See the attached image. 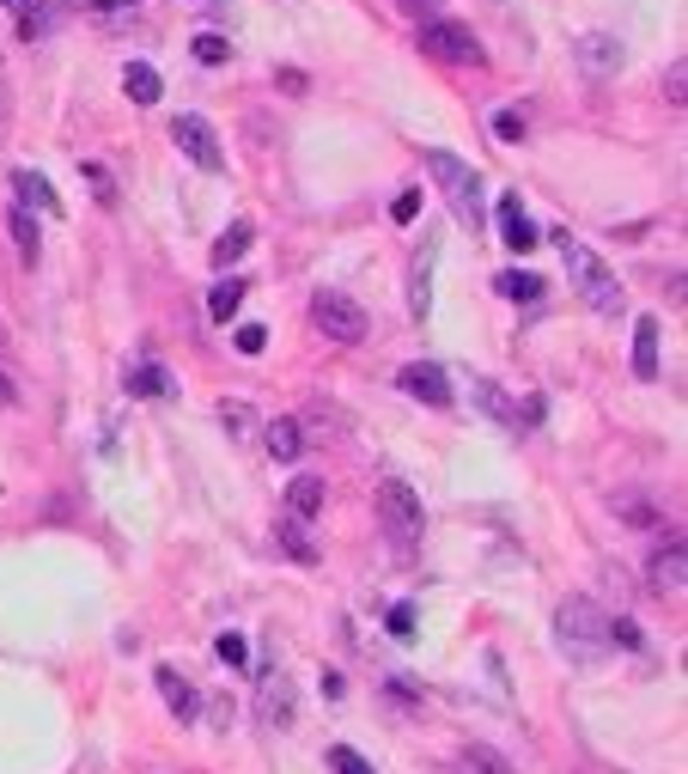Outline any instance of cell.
Returning a JSON list of instances; mask_svg holds the SVG:
<instances>
[{
    "mask_svg": "<svg viewBox=\"0 0 688 774\" xmlns=\"http://www.w3.org/2000/svg\"><path fill=\"white\" fill-rule=\"evenodd\" d=\"M171 140H177V153H184L189 165H201V171H220V165H226V153H220V135H214V123H208V116H177V123H171Z\"/></svg>",
    "mask_w": 688,
    "mask_h": 774,
    "instance_id": "52a82bcc",
    "label": "cell"
},
{
    "mask_svg": "<svg viewBox=\"0 0 688 774\" xmlns=\"http://www.w3.org/2000/svg\"><path fill=\"white\" fill-rule=\"evenodd\" d=\"M13 245H18V263L37 269V257H43V233H37L32 208H13Z\"/></svg>",
    "mask_w": 688,
    "mask_h": 774,
    "instance_id": "603a6c76",
    "label": "cell"
},
{
    "mask_svg": "<svg viewBox=\"0 0 688 774\" xmlns=\"http://www.w3.org/2000/svg\"><path fill=\"white\" fill-rule=\"evenodd\" d=\"M646 579H652V591H658V598H676V591H683V579H688V555H683V537H664V542H658V555H652V573H646Z\"/></svg>",
    "mask_w": 688,
    "mask_h": 774,
    "instance_id": "30bf717a",
    "label": "cell"
},
{
    "mask_svg": "<svg viewBox=\"0 0 688 774\" xmlns=\"http://www.w3.org/2000/svg\"><path fill=\"white\" fill-rule=\"evenodd\" d=\"M128 397H147V403H153V397H171V372L159 366V360H140V366L128 372Z\"/></svg>",
    "mask_w": 688,
    "mask_h": 774,
    "instance_id": "7402d4cb",
    "label": "cell"
},
{
    "mask_svg": "<svg viewBox=\"0 0 688 774\" xmlns=\"http://www.w3.org/2000/svg\"><path fill=\"white\" fill-rule=\"evenodd\" d=\"M245 294H250L245 280H238V275H226V280L214 287V294H208V317H214V324H232V317L245 311Z\"/></svg>",
    "mask_w": 688,
    "mask_h": 774,
    "instance_id": "ac0fdd59",
    "label": "cell"
},
{
    "mask_svg": "<svg viewBox=\"0 0 688 774\" xmlns=\"http://www.w3.org/2000/svg\"><path fill=\"white\" fill-rule=\"evenodd\" d=\"M579 67H585L591 79H610V74H622V43H615V37H603V32L579 37Z\"/></svg>",
    "mask_w": 688,
    "mask_h": 774,
    "instance_id": "7c38bea8",
    "label": "cell"
},
{
    "mask_svg": "<svg viewBox=\"0 0 688 774\" xmlns=\"http://www.w3.org/2000/svg\"><path fill=\"white\" fill-rule=\"evenodd\" d=\"M311 324L323 329L329 341H366V311L353 305L348 294H311Z\"/></svg>",
    "mask_w": 688,
    "mask_h": 774,
    "instance_id": "5b68a950",
    "label": "cell"
},
{
    "mask_svg": "<svg viewBox=\"0 0 688 774\" xmlns=\"http://www.w3.org/2000/svg\"><path fill=\"white\" fill-rule=\"evenodd\" d=\"M208 720H214V726L226 732V726H232V701H226V696H220V701H208Z\"/></svg>",
    "mask_w": 688,
    "mask_h": 774,
    "instance_id": "ab89813d",
    "label": "cell"
},
{
    "mask_svg": "<svg viewBox=\"0 0 688 774\" xmlns=\"http://www.w3.org/2000/svg\"><path fill=\"white\" fill-rule=\"evenodd\" d=\"M292 708H299V701H292V683L280 677V671H268V677H262V689H257V720L268 732H287L292 726Z\"/></svg>",
    "mask_w": 688,
    "mask_h": 774,
    "instance_id": "9c48e42d",
    "label": "cell"
},
{
    "mask_svg": "<svg viewBox=\"0 0 688 774\" xmlns=\"http://www.w3.org/2000/svg\"><path fill=\"white\" fill-rule=\"evenodd\" d=\"M123 92L135 98V104H159V98H165V79H159V67H147V62H128V74H123Z\"/></svg>",
    "mask_w": 688,
    "mask_h": 774,
    "instance_id": "ffe728a7",
    "label": "cell"
},
{
    "mask_svg": "<svg viewBox=\"0 0 688 774\" xmlns=\"http://www.w3.org/2000/svg\"><path fill=\"white\" fill-rule=\"evenodd\" d=\"M493 287H500L512 305H536V299H542V275H530V269H512V275H500Z\"/></svg>",
    "mask_w": 688,
    "mask_h": 774,
    "instance_id": "cb8c5ba5",
    "label": "cell"
},
{
    "mask_svg": "<svg viewBox=\"0 0 688 774\" xmlns=\"http://www.w3.org/2000/svg\"><path fill=\"white\" fill-rule=\"evenodd\" d=\"M414 214H421V189H402L397 202H390V220H397V226H414Z\"/></svg>",
    "mask_w": 688,
    "mask_h": 774,
    "instance_id": "836d02e7",
    "label": "cell"
},
{
    "mask_svg": "<svg viewBox=\"0 0 688 774\" xmlns=\"http://www.w3.org/2000/svg\"><path fill=\"white\" fill-rule=\"evenodd\" d=\"M427 171H433V184H439V196L458 208L463 226H475V220H481V177H475L470 159L445 153V147H427Z\"/></svg>",
    "mask_w": 688,
    "mask_h": 774,
    "instance_id": "3957f363",
    "label": "cell"
},
{
    "mask_svg": "<svg viewBox=\"0 0 688 774\" xmlns=\"http://www.w3.org/2000/svg\"><path fill=\"white\" fill-rule=\"evenodd\" d=\"M634 378H658V317L634 324Z\"/></svg>",
    "mask_w": 688,
    "mask_h": 774,
    "instance_id": "d6986e66",
    "label": "cell"
},
{
    "mask_svg": "<svg viewBox=\"0 0 688 774\" xmlns=\"http://www.w3.org/2000/svg\"><path fill=\"white\" fill-rule=\"evenodd\" d=\"M214 652L226 659L232 671H245V665H250V647H245V635H220V640H214Z\"/></svg>",
    "mask_w": 688,
    "mask_h": 774,
    "instance_id": "4dcf8cb0",
    "label": "cell"
},
{
    "mask_svg": "<svg viewBox=\"0 0 688 774\" xmlns=\"http://www.w3.org/2000/svg\"><path fill=\"white\" fill-rule=\"evenodd\" d=\"M49 25H55V13L49 7H25V18H18V37L32 43V37H49Z\"/></svg>",
    "mask_w": 688,
    "mask_h": 774,
    "instance_id": "83f0119b",
    "label": "cell"
},
{
    "mask_svg": "<svg viewBox=\"0 0 688 774\" xmlns=\"http://www.w3.org/2000/svg\"><path fill=\"white\" fill-rule=\"evenodd\" d=\"M463 774H512V762H500L493 750H481V744H470L463 750Z\"/></svg>",
    "mask_w": 688,
    "mask_h": 774,
    "instance_id": "d4e9b609",
    "label": "cell"
},
{
    "mask_svg": "<svg viewBox=\"0 0 688 774\" xmlns=\"http://www.w3.org/2000/svg\"><path fill=\"white\" fill-rule=\"evenodd\" d=\"M323 512V482L317 476H299L287 488V519H299V525H311V519H317Z\"/></svg>",
    "mask_w": 688,
    "mask_h": 774,
    "instance_id": "e0dca14e",
    "label": "cell"
},
{
    "mask_svg": "<svg viewBox=\"0 0 688 774\" xmlns=\"http://www.w3.org/2000/svg\"><path fill=\"white\" fill-rule=\"evenodd\" d=\"M13 403H18V390H13V378L0 372V409H13Z\"/></svg>",
    "mask_w": 688,
    "mask_h": 774,
    "instance_id": "60d3db41",
    "label": "cell"
},
{
    "mask_svg": "<svg viewBox=\"0 0 688 774\" xmlns=\"http://www.w3.org/2000/svg\"><path fill=\"white\" fill-rule=\"evenodd\" d=\"M378 512H384V530L397 537V549H409L421 530H427V512H421V495H414L402 476H390L378 488Z\"/></svg>",
    "mask_w": 688,
    "mask_h": 774,
    "instance_id": "277c9868",
    "label": "cell"
},
{
    "mask_svg": "<svg viewBox=\"0 0 688 774\" xmlns=\"http://www.w3.org/2000/svg\"><path fill=\"white\" fill-rule=\"evenodd\" d=\"M329 769H336V774H378L366 757H360V750H348V744H336V750H329Z\"/></svg>",
    "mask_w": 688,
    "mask_h": 774,
    "instance_id": "4316f807",
    "label": "cell"
},
{
    "mask_svg": "<svg viewBox=\"0 0 688 774\" xmlns=\"http://www.w3.org/2000/svg\"><path fill=\"white\" fill-rule=\"evenodd\" d=\"M220 421H226L232 434H250V409L245 403H220Z\"/></svg>",
    "mask_w": 688,
    "mask_h": 774,
    "instance_id": "8d00e7d4",
    "label": "cell"
},
{
    "mask_svg": "<svg viewBox=\"0 0 688 774\" xmlns=\"http://www.w3.org/2000/svg\"><path fill=\"white\" fill-rule=\"evenodd\" d=\"M493 135H500V140H524V135H530L524 110H500V116H493Z\"/></svg>",
    "mask_w": 688,
    "mask_h": 774,
    "instance_id": "1f68e13d",
    "label": "cell"
},
{
    "mask_svg": "<svg viewBox=\"0 0 688 774\" xmlns=\"http://www.w3.org/2000/svg\"><path fill=\"white\" fill-rule=\"evenodd\" d=\"M493 214H500L505 250H512V257H530V250H536V226H530V214L518 208V196H500V208H493Z\"/></svg>",
    "mask_w": 688,
    "mask_h": 774,
    "instance_id": "8fae6325",
    "label": "cell"
},
{
    "mask_svg": "<svg viewBox=\"0 0 688 774\" xmlns=\"http://www.w3.org/2000/svg\"><path fill=\"white\" fill-rule=\"evenodd\" d=\"M232 348H238V354H262V348H268V329H262V324H238Z\"/></svg>",
    "mask_w": 688,
    "mask_h": 774,
    "instance_id": "d6a6232c",
    "label": "cell"
},
{
    "mask_svg": "<svg viewBox=\"0 0 688 774\" xmlns=\"http://www.w3.org/2000/svg\"><path fill=\"white\" fill-rule=\"evenodd\" d=\"M7 116H13V98H7V86H0V135H7Z\"/></svg>",
    "mask_w": 688,
    "mask_h": 774,
    "instance_id": "b9f144b4",
    "label": "cell"
},
{
    "mask_svg": "<svg viewBox=\"0 0 688 774\" xmlns=\"http://www.w3.org/2000/svg\"><path fill=\"white\" fill-rule=\"evenodd\" d=\"M554 635H561V652H566V659L597 665V659L610 652V616H603L591 598H566V604L554 610Z\"/></svg>",
    "mask_w": 688,
    "mask_h": 774,
    "instance_id": "6da1fadb",
    "label": "cell"
},
{
    "mask_svg": "<svg viewBox=\"0 0 688 774\" xmlns=\"http://www.w3.org/2000/svg\"><path fill=\"white\" fill-rule=\"evenodd\" d=\"M275 542L287 549L292 561H299V567H317V555H323V549L311 542V530L299 525V519H280V525H275Z\"/></svg>",
    "mask_w": 688,
    "mask_h": 774,
    "instance_id": "2e32d148",
    "label": "cell"
},
{
    "mask_svg": "<svg viewBox=\"0 0 688 774\" xmlns=\"http://www.w3.org/2000/svg\"><path fill=\"white\" fill-rule=\"evenodd\" d=\"M421 49L427 55H439V62H481V43H475L470 25H458V18H421Z\"/></svg>",
    "mask_w": 688,
    "mask_h": 774,
    "instance_id": "8992f818",
    "label": "cell"
},
{
    "mask_svg": "<svg viewBox=\"0 0 688 774\" xmlns=\"http://www.w3.org/2000/svg\"><path fill=\"white\" fill-rule=\"evenodd\" d=\"M475 397H481V409H493L500 421H518V409H512V403L500 397V385H488V378H475Z\"/></svg>",
    "mask_w": 688,
    "mask_h": 774,
    "instance_id": "f1b7e54d",
    "label": "cell"
},
{
    "mask_svg": "<svg viewBox=\"0 0 688 774\" xmlns=\"http://www.w3.org/2000/svg\"><path fill=\"white\" fill-rule=\"evenodd\" d=\"M153 683H159V696H165V708L177 713V720H196V713H201L196 683H189V677H177L171 665H159V671H153Z\"/></svg>",
    "mask_w": 688,
    "mask_h": 774,
    "instance_id": "4fadbf2b",
    "label": "cell"
},
{
    "mask_svg": "<svg viewBox=\"0 0 688 774\" xmlns=\"http://www.w3.org/2000/svg\"><path fill=\"white\" fill-rule=\"evenodd\" d=\"M226 55H232V43H226V37H220V32H201V37H196V62L220 67V62H226Z\"/></svg>",
    "mask_w": 688,
    "mask_h": 774,
    "instance_id": "484cf974",
    "label": "cell"
},
{
    "mask_svg": "<svg viewBox=\"0 0 688 774\" xmlns=\"http://www.w3.org/2000/svg\"><path fill=\"white\" fill-rule=\"evenodd\" d=\"M104 7H135V0H104Z\"/></svg>",
    "mask_w": 688,
    "mask_h": 774,
    "instance_id": "7bdbcfd3",
    "label": "cell"
},
{
    "mask_svg": "<svg viewBox=\"0 0 688 774\" xmlns=\"http://www.w3.org/2000/svg\"><path fill=\"white\" fill-rule=\"evenodd\" d=\"M397 385L409 390L414 403H427V409H451V378H445L439 366H427V360L402 366V372H397Z\"/></svg>",
    "mask_w": 688,
    "mask_h": 774,
    "instance_id": "ba28073f",
    "label": "cell"
},
{
    "mask_svg": "<svg viewBox=\"0 0 688 774\" xmlns=\"http://www.w3.org/2000/svg\"><path fill=\"white\" fill-rule=\"evenodd\" d=\"M262 446H268V458H275V464H292V458L305 451V427H299L292 415H280V421H268V427H262Z\"/></svg>",
    "mask_w": 688,
    "mask_h": 774,
    "instance_id": "9a60e30c",
    "label": "cell"
},
{
    "mask_svg": "<svg viewBox=\"0 0 688 774\" xmlns=\"http://www.w3.org/2000/svg\"><path fill=\"white\" fill-rule=\"evenodd\" d=\"M554 245H561L566 275H573V287L585 294V305H591V311H615V305H622V280H615V269L603 263L591 245H579L573 233H554Z\"/></svg>",
    "mask_w": 688,
    "mask_h": 774,
    "instance_id": "7a4b0ae2",
    "label": "cell"
},
{
    "mask_svg": "<svg viewBox=\"0 0 688 774\" xmlns=\"http://www.w3.org/2000/svg\"><path fill=\"white\" fill-rule=\"evenodd\" d=\"M390 635H397V640H414V604H397V610H390Z\"/></svg>",
    "mask_w": 688,
    "mask_h": 774,
    "instance_id": "d590c367",
    "label": "cell"
},
{
    "mask_svg": "<svg viewBox=\"0 0 688 774\" xmlns=\"http://www.w3.org/2000/svg\"><path fill=\"white\" fill-rule=\"evenodd\" d=\"M615 507H622V519H634V525H652V507H646V500H615Z\"/></svg>",
    "mask_w": 688,
    "mask_h": 774,
    "instance_id": "74e56055",
    "label": "cell"
},
{
    "mask_svg": "<svg viewBox=\"0 0 688 774\" xmlns=\"http://www.w3.org/2000/svg\"><path fill=\"white\" fill-rule=\"evenodd\" d=\"M610 647H627V652H640V647H646V635H640V622H627V616H615V622H610Z\"/></svg>",
    "mask_w": 688,
    "mask_h": 774,
    "instance_id": "f546056e",
    "label": "cell"
},
{
    "mask_svg": "<svg viewBox=\"0 0 688 774\" xmlns=\"http://www.w3.org/2000/svg\"><path fill=\"white\" fill-rule=\"evenodd\" d=\"M13 196H18L25 208L62 214V196H55V189H49V177H43V171H32V165H18V171H13Z\"/></svg>",
    "mask_w": 688,
    "mask_h": 774,
    "instance_id": "5bb4252c",
    "label": "cell"
},
{
    "mask_svg": "<svg viewBox=\"0 0 688 774\" xmlns=\"http://www.w3.org/2000/svg\"><path fill=\"white\" fill-rule=\"evenodd\" d=\"M250 238H257V226H250V220H232L226 233L214 238V269H232V263H238V257L250 250Z\"/></svg>",
    "mask_w": 688,
    "mask_h": 774,
    "instance_id": "44dd1931",
    "label": "cell"
},
{
    "mask_svg": "<svg viewBox=\"0 0 688 774\" xmlns=\"http://www.w3.org/2000/svg\"><path fill=\"white\" fill-rule=\"evenodd\" d=\"M664 92H671L676 110L688 104V98H683V92H688V62H671V74H664Z\"/></svg>",
    "mask_w": 688,
    "mask_h": 774,
    "instance_id": "e575fe53",
    "label": "cell"
},
{
    "mask_svg": "<svg viewBox=\"0 0 688 774\" xmlns=\"http://www.w3.org/2000/svg\"><path fill=\"white\" fill-rule=\"evenodd\" d=\"M397 7H402L409 18H433V13H439V0H397Z\"/></svg>",
    "mask_w": 688,
    "mask_h": 774,
    "instance_id": "f35d334b",
    "label": "cell"
}]
</instances>
